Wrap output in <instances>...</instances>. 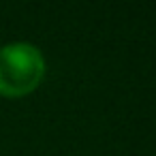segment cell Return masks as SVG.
Returning <instances> with one entry per match:
<instances>
[{
  "label": "cell",
  "instance_id": "6da1fadb",
  "mask_svg": "<svg viewBox=\"0 0 156 156\" xmlns=\"http://www.w3.org/2000/svg\"><path fill=\"white\" fill-rule=\"evenodd\" d=\"M45 73L43 56L28 43H13L0 49V94L22 96L39 86Z\"/></svg>",
  "mask_w": 156,
  "mask_h": 156
}]
</instances>
